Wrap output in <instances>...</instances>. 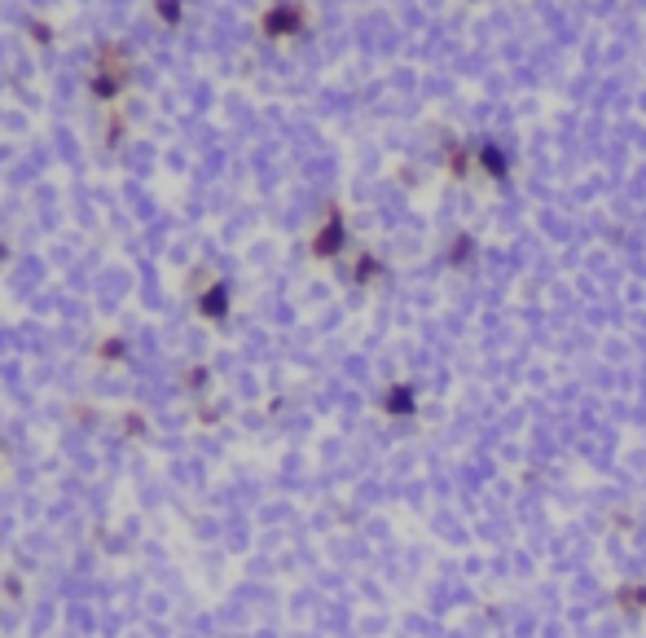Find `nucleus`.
I'll return each mask as SVG.
<instances>
[{
	"label": "nucleus",
	"instance_id": "1",
	"mask_svg": "<svg viewBox=\"0 0 646 638\" xmlns=\"http://www.w3.org/2000/svg\"><path fill=\"white\" fill-rule=\"evenodd\" d=\"M611 603H616L629 621H642L646 616V581H625V586L611 594Z\"/></svg>",
	"mask_w": 646,
	"mask_h": 638
},
{
	"label": "nucleus",
	"instance_id": "2",
	"mask_svg": "<svg viewBox=\"0 0 646 638\" xmlns=\"http://www.w3.org/2000/svg\"><path fill=\"white\" fill-rule=\"evenodd\" d=\"M387 410L400 414V418H409V414H414V392H409V388H392V392H387Z\"/></svg>",
	"mask_w": 646,
	"mask_h": 638
},
{
	"label": "nucleus",
	"instance_id": "3",
	"mask_svg": "<svg viewBox=\"0 0 646 638\" xmlns=\"http://www.w3.org/2000/svg\"><path fill=\"white\" fill-rule=\"evenodd\" d=\"M484 168H488V176H506V154H501L497 146H484Z\"/></svg>",
	"mask_w": 646,
	"mask_h": 638
}]
</instances>
